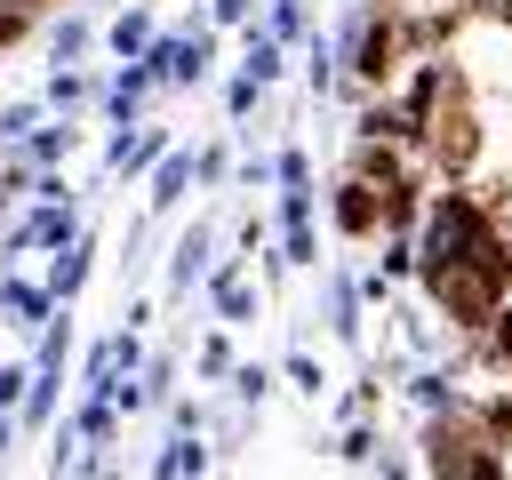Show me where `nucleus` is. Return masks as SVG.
Here are the masks:
<instances>
[{
  "mask_svg": "<svg viewBox=\"0 0 512 480\" xmlns=\"http://www.w3.org/2000/svg\"><path fill=\"white\" fill-rule=\"evenodd\" d=\"M344 224H352V232H368V224H376V200H368V184H344Z\"/></svg>",
  "mask_w": 512,
  "mask_h": 480,
  "instance_id": "f257e3e1",
  "label": "nucleus"
}]
</instances>
